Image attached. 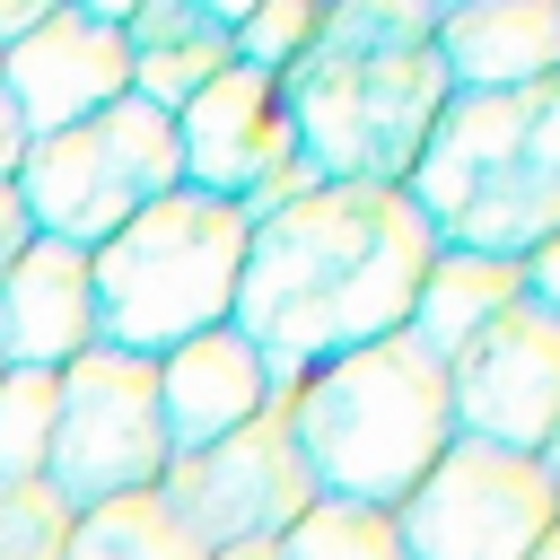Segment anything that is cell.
Masks as SVG:
<instances>
[{"instance_id": "2", "label": "cell", "mask_w": 560, "mask_h": 560, "mask_svg": "<svg viewBox=\"0 0 560 560\" xmlns=\"http://www.w3.org/2000/svg\"><path fill=\"white\" fill-rule=\"evenodd\" d=\"M298 158L315 184H411L438 114H446V61H438V9L429 0H341L324 9V35L280 79Z\"/></svg>"}, {"instance_id": "14", "label": "cell", "mask_w": 560, "mask_h": 560, "mask_svg": "<svg viewBox=\"0 0 560 560\" xmlns=\"http://www.w3.org/2000/svg\"><path fill=\"white\" fill-rule=\"evenodd\" d=\"M88 350H96V280H88V254L61 245V236H35L9 262V280H0V368L61 376Z\"/></svg>"}, {"instance_id": "3", "label": "cell", "mask_w": 560, "mask_h": 560, "mask_svg": "<svg viewBox=\"0 0 560 560\" xmlns=\"http://www.w3.org/2000/svg\"><path fill=\"white\" fill-rule=\"evenodd\" d=\"M280 411L298 429L315 499L376 508V516H394L420 490V472L455 446L446 368L411 332H385V341H368L350 359H324L315 376H298L280 394Z\"/></svg>"}, {"instance_id": "25", "label": "cell", "mask_w": 560, "mask_h": 560, "mask_svg": "<svg viewBox=\"0 0 560 560\" xmlns=\"http://www.w3.org/2000/svg\"><path fill=\"white\" fill-rule=\"evenodd\" d=\"M18 158H26V122H18V105H9V88H0V184L18 175Z\"/></svg>"}, {"instance_id": "16", "label": "cell", "mask_w": 560, "mask_h": 560, "mask_svg": "<svg viewBox=\"0 0 560 560\" xmlns=\"http://www.w3.org/2000/svg\"><path fill=\"white\" fill-rule=\"evenodd\" d=\"M236 9L210 0H140L122 9V44H131V96L158 114H184L228 61H236Z\"/></svg>"}, {"instance_id": "6", "label": "cell", "mask_w": 560, "mask_h": 560, "mask_svg": "<svg viewBox=\"0 0 560 560\" xmlns=\"http://www.w3.org/2000/svg\"><path fill=\"white\" fill-rule=\"evenodd\" d=\"M18 201L35 219V236H61L79 254H96L114 228H131L149 201H166L184 184V149H175V114L122 96L70 131H44L26 140L18 158Z\"/></svg>"}, {"instance_id": "26", "label": "cell", "mask_w": 560, "mask_h": 560, "mask_svg": "<svg viewBox=\"0 0 560 560\" xmlns=\"http://www.w3.org/2000/svg\"><path fill=\"white\" fill-rule=\"evenodd\" d=\"M210 560H280L271 542H245V551H210Z\"/></svg>"}, {"instance_id": "15", "label": "cell", "mask_w": 560, "mask_h": 560, "mask_svg": "<svg viewBox=\"0 0 560 560\" xmlns=\"http://www.w3.org/2000/svg\"><path fill=\"white\" fill-rule=\"evenodd\" d=\"M438 61L455 96H508L560 79V0H472L438 9Z\"/></svg>"}, {"instance_id": "21", "label": "cell", "mask_w": 560, "mask_h": 560, "mask_svg": "<svg viewBox=\"0 0 560 560\" xmlns=\"http://www.w3.org/2000/svg\"><path fill=\"white\" fill-rule=\"evenodd\" d=\"M236 61L245 70H271V79H289L298 61H306V44L324 35V0H262V9H236Z\"/></svg>"}, {"instance_id": "13", "label": "cell", "mask_w": 560, "mask_h": 560, "mask_svg": "<svg viewBox=\"0 0 560 560\" xmlns=\"http://www.w3.org/2000/svg\"><path fill=\"white\" fill-rule=\"evenodd\" d=\"M271 402H280V385H271L262 350H254L236 324H219V332H192V341H175V350L158 359L166 455H201V446L236 438L245 420H262Z\"/></svg>"}, {"instance_id": "18", "label": "cell", "mask_w": 560, "mask_h": 560, "mask_svg": "<svg viewBox=\"0 0 560 560\" xmlns=\"http://www.w3.org/2000/svg\"><path fill=\"white\" fill-rule=\"evenodd\" d=\"M61 560H210V551L158 508V490H140V499H114V508L70 516V551Z\"/></svg>"}, {"instance_id": "27", "label": "cell", "mask_w": 560, "mask_h": 560, "mask_svg": "<svg viewBox=\"0 0 560 560\" xmlns=\"http://www.w3.org/2000/svg\"><path fill=\"white\" fill-rule=\"evenodd\" d=\"M542 472H551V490H560V438H551V446H542Z\"/></svg>"}, {"instance_id": "24", "label": "cell", "mask_w": 560, "mask_h": 560, "mask_svg": "<svg viewBox=\"0 0 560 560\" xmlns=\"http://www.w3.org/2000/svg\"><path fill=\"white\" fill-rule=\"evenodd\" d=\"M35 245V219H26V201H18V184H0V280H9V262Z\"/></svg>"}, {"instance_id": "8", "label": "cell", "mask_w": 560, "mask_h": 560, "mask_svg": "<svg viewBox=\"0 0 560 560\" xmlns=\"http://www.w3.org/2000/svg\"><path fill=\"white\" fill-rule=\"evenodd\" d=\"M551 525H560V490L542 455H508L481 438H455L394 508L402 560H534Z\"/></svg>"}, {"instance_id": "23", "label": "cell", "mask_w": 560, "mask_h": 560, "mask_svg": "<svg viewBox=\"0 0 560 560\" xmlns=\"http://www.w3.org/2000/svg\"><path fill=\"white\" fill-rule=\"evenodd\" d=\"M516 271H525V298L560 315V228H551V236H542V245H534V254H525Z\"/></svg>"}, {"instance_id": "1", "label": "cell", "mask_w": 560, "mask_h": 560, "mask_svg": "<svg viewBox=\"0 0 560 560\" xmlns=\"http://www.w3.org/2000/svg\"><path fill=\"white\" fill-rule=\"evenodd\" d=\"M438 236L394 184H315L254 219L245 280H236V332L262 350L271 385L289 394L324 359H350L411 324L420 271Z\"/></svg>"}, {"instance_id": "19", "label": "cell", "mask_w": 560, "mask_h": 560, "mask_svg": "<svg viewBox=\"0 0 560 560\" xmlns=\"http://www.w3.org/2000/svg\"><path fill=\"white\" fill-rule=\"evenodd\" d=\"M52 420H61V376H44V368H0V481H44V464H52Z\"/></svg>"}, {"instance_id": "20", "label": "cell", "mask_w": 560, "mask_h": 560, "mask_svg": "<svg viewBox=\"0 0 560 560\" xmlns=\"http://www.w3.org/2000/svg\"><path fill=\"white\" fill-rule=\"evenodd\" d=\"M271 551H280V560H402V534H394V516H376V508L315 499Z\"/></svg>"}, {"instance_id": "22", "label": "cell", "mask_w": 560, "mask_h": 560, "mask_svg": "<svg viewBox=\"0 0 560 560\" xmlns=\"http://www.w3.org/2000/svg\"><path fill=\"white\" fill-rule=\"evenodd\" d=\"M70 551V508L44 481H0V560H61Z\"/></svg>"}, {"instance_id": "28", "label": "cell", "mask_w": 560, "mask_h": 560, "mask_svg": "<svg viewBox=\"0 0 560 560\" xmlns=\"http://www.w3.org/2000/svg\"><path fill=\"white\" fill-rule=\"evenodd\" d=\"M534 560H560V525H551V542H542V551H534Z\"/></svg>"}, {"instance_id": "10", "label": "cell", "mask_w": 560, "mask_h": 560, "mask_svg": "<svg viewBox=\"0 0 560 560\" xmlns=\"http://www.w3.org/2000/svg\"><path fill=\"white\" fill-rule=\"evenodd\" d=\"M175 149H184V184L210 192V201H236L245 219L315 192V166L298 158L280 79H271V70H245V61H228V70L175 114Z\"/></svg>"}, {"instance_id": "12", "label": "cell", "mask_w": 560, "mask_h": 560, "mask_svg": "<svg viewBox=\"0 0 560 560\" xmlns=\"http://www.w3.org/2000/svg\"><path fill=\"white\" fill-rule=\"evenodd\" d=\"M0 88L26 122V140L70 131L105 105L131 96V44H122V9H88V0H52L9 52H0Z\"/></svg>"}, {"instance_id": "5", "label": "cell", "mask_w": 560, "mask_h": 560, "mask_svg": "<svg viewBox=\"0 0 560 560\" xmlns=\"http://www.w3.org/2000/svg\"><path fill=\"white\" fill-rule=\"evenodd\" d=\"M245 236H254V219L236 201L192 192V184H175L166 201H149L131 228H114L88 254L96 341L105 350H131V359H166L175 341L219 332L236 315Z\"/></svg>"}, {"instance_id": "11", "label": "cell", "mask_w": 560, "mask_h": 560, "mask_svg": "<svg viewBox=\"0 0 560 560\" xmlns=\"http://www.w3.org/2000/svg\"><path fill=\"white\" fill-rule=\"evenodd\" d=\"M446 394H455V438L542 455L560 438V315L516 298L490 332H472L446 359Z\"/></svg>"}, {"instance_id": "7", "label": "cell", "mask_w": 560, "mask_h": 560, "mask_svg": "<svg viewBox=\"0 0 560 560\" xmlns=\"http://www.w3.org/2000/svg\"><path fill=\"white\" fill-rule=\"evenodd\" d=\"M166 411H158V359H131V350H88L61 368V420H52V464H44V490L88 516V508H114V499H140L166 481Z\"/></svg>"}, {"instance_id": "17", "label": "cell", "mask_w": 560, "mask_h": 560, "mask_svg": "<svg viewBox=\"0 0 560 560\" xmlns=\"http://www.w3.org/2000/svg\"><path fill=\"white\" fill-rule=\"evenodd\" d=\"M525 298V271L516 262H499V254H464V245H438L429 254V271H420V298H411V341L446 368L472 332H490L508 306Z\"/></svg>"}, {"instance_id": "9", "label": "cell", "mask_w": 560, "mask_h": 560, "mask_svg": "<svg viewBox=\"0 0 560 560\" xmlns=\"http://www.w3.org/2000/svg\"><path fill=\"white\" fill-rule=\"evenodd\" d=\"M158 508L201 542V551H245V542H280L306 508H315V472L298 455L289 411L271 402L262 420H245L236 438L175 455L158 481Z\"/></svg>"}, {"instance_id": "4", "label": "cell", "mask_w": 560, "mask_h": 560, "mask_svg": "<svg viewBox=\"0 0 560 560\" xmlns=\"http://www.w3.org/2000/svg\"><path fill=\"white\" fill-rule=\"evenodd\" d=\"M402 192L438 245L525 262L560 228V79L508 96H446Z\"/></svg>"}]
</instances>
